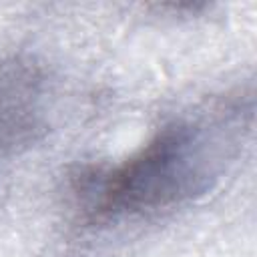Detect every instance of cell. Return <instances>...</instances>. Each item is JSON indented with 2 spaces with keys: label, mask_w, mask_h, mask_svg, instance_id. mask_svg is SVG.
<instances>
[{
  "label": "cell",
  "mask_w": 257,
  "mask_h": 257,
  "mask_svg": "<svg viewBox=\"0 0 257 257\" xmlns=\"http://www.w3.org/2000/svg\"><path fill=\"white\" fill-rule=\"evenodd\" d=\"M48 76L30 56L0 62V175L48 133Z\"/></svg>",
  "instance_id": "2"
},
{
  "label": "cell",
  "mask_w": 257,
  "mask_h": 257,
  "mask_svg": "<svg viewBox=\"0 0 257 257\" xmlns=\"http://www.w3.org/2000/svg\"><path fill=\"white\" fill-rule=\"evenodd\" d=\"M253 120L251 90H235L161 124L118 165H84L70 197L84 221L145 217L207 195L239 157Z\"/></svg>",
  "instance_id": "1"
}]
</instances>
